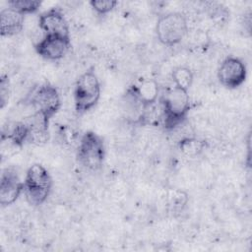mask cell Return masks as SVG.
I'll list each match as a JSON object with an SVG mask.
<instances>
[{
    "instance_id": "cell-1",
    "label": "cell",
    "mask_w": 252,
    "mask_h": 252,
    "mask_svg": "<svg viewBox=\"0 0 252 252\" xmlns=\"http://www.w3.org/2000/svg\"><path fill=\"white\" fill-rule=\"evenodd\" d=\"M159 101L162 126L165 130H173L185 121L190 110L188 91L174 86L159 96Z\"/></svg>"
},
{
    "instance_id": "cell-2",
    "label": "cell",
    "mask_w": 252,
    "mask_h": 252,
    "mask_svg": "<svg viewBox=\"0 0 252 252\" xmlns=\"http://www.w3.org/2000/svg\"><path fill=\"white\" fill-rule=\"evenodd\" d=\"M53 186L49 171L40 163L32 164L24 179V194L30 205H42L51 193Z\"/></svg>"
},
{
    "instance_id": "cell-3",
    "label": "cell",
    "mask_w": 252,
    "mask_h": 252,
    "mask_svg": "<svg viewBox=\"0 0 252 252\" xmlns=\"http://www.w3.org/2000/svg\"><path fill=\"white\" fill-rule=\"evenodd\" d=\"M100 83L94 68L91 67L79 76L74 87V105L78 114L94 108L100 98Z\"/></svg>"
},
{
    "instance_id": "cell-4",
    "label": "cell",
    "mask_w": 252,
    "mask_h": 252,
    "mask_svg": "<svg viewBox=\"0 0 252 252\" xmlns=\"http://www.w3.org/2000/svg\"><path fill=\"white\" fill-rule=\"evenodd\" d=\"M106 156V150L103 138L97 133L89 130L86 131L77 148L78 162L86 169L96 171L103 165Z\"/></svg>"
},
{
    "instance_id": "cell-5",
    "label": "cell",
    "mask_w": 252,
    "mask_h": 252,
    "mask_svg": "<svg viewBox=\"0 0 252 252\" xmlns=\"http://www.w3.org/2000/svg\"><path fill=\"white\" fill-rule=\"evenodd\" d=\"M188 32L186 16L181 12H169L160 16L156 25L158 41L166 46L178 44Z\"/></svg>"
},
{
    "instance_id": "cell-6",
    "label": "cell",
    "mask_w": 252,
    "mask_h": 252,
    "mask_svg": "<svg viewBox=\"0 0 252 252\" xmlns=\"http://www.w3.org/2000/svg\"><path fill=\"white\" fill-rule=\"evenodd\" d=\"M25 103L51 119L61 107V98L57 89L49 82L33 87L24 99Z\"/></svg>"
},
{
    "instance_id": "cell-7",
    "label": "cell",
    "mask_w": 252,
    "mask_h": 252,
    "mask_svg": "<svg viewBox=\"0 0 252 252\" xmlns=\"http://www.w3.org/2000/svg\"><path fill=\"white\" fill-rule=\"evenodd\" d=\"M247 78V67L239 57L224 58L218 69V80L226 89L234 90L244 84Z\"/></svg>"
},
{
    "instance_id": "cell-8",
    "label": "cell",
    "mask_w": 252,
    "mask_h": 252,
    "mask_svg": "<svg viewBox=\"0 0 252 252\" xmlns=\"http://www.w3.org/2000/svg\"><path fill=\"white\" fill-rule=\"evenodd\" d=\"M71 47V37L44 34L34 44L35 52L45 60L57 61L64 57Z\"/></svg>"
},
{
    "instance_id": "cell-9",
    "label": "cell",
    "mask_w": 252,
    "mask_h": 252,
    "mask_svg": "<svg viewBox=\"0 0 252 252\" xmlns=\"http://www.w3.org/2000/svg\"><path fill=\"white\" fill-rule=\"evenodd\" d=\"M38 27L44 34L70 37L68 21L58 7H53L42 12L38 17Z\"/></svg>"
},
{
    "instance_id": "cell-10",
    "label": "cell",
    "mask_w": 252,
    "mask_h": 252,
    "mask_svg": "<svg viewBox=\"0 0 252 252\" xmlns=\"http://www.w3.org/2000/svg\"><path fill=\"white\" fill-rule=\"evenodd\" d=\"M24 193V181L12 167L5 168L0 179V204L7 207L14 204Z\"/></svg>"
},
{
    "instance_id": "cell-11",
    "label": "cell",
    "mask_w": 252,
    "mask_h": 252,
    "mask_svg": "<svg viewBox=\"0 0 252 252\" xmlns=\"http://www.w3.org/2000/svg\"><path fill=\"white\" fill-rule=\"evenodd\" d=\"M30 129L29 142L35 145L45 144L49 139L50 119L37 111H33L23 120Z\"/></svg>"
},
{
    "instance_id": "cell-12",
    "label": "cell",
    "mask_w": 252,
    "mask_h": 252,
    "mask_svg": "<svg viewBox=\"0 0 252 252\" xmlns=\"http://www.w3.org/2000/svg\"><path fill=\"white\" fill-rule=\"evenodd\" d=\"M25 15L13 8L7 7L0 12V33L1 36H12L18 34L24 28Z\"/></svg>"
},
{
    "instance_id": "cell-13",
    "label": "cell",
    "mask_w": 252,
    "mask_h": 252,
    "mask_svg": "<svg viewBox=\"0 0 252 252\" xmlns=\"http://www.w3.org/2000/svg\"><path fill=\"white\" fill-rule=\"evenodd\" d=\"M30 129L24 121H17L11 123L8 129L2 130L1 140L9 141L13 146L22 148L26 142H29Z\"/></svg>"
},
{
    "instance_id": "cell-14",
    "label": "cell",
    "mask_w": 252,
    "mask_h": 252,
    "mask_svg": "<svg viewBox=\"0 0 252 252\" xmlns=\"http://www.w3.org/2000/svg\"><path fill=\"white\" fill-rule=\"evenodd\" d=\"M135 86L138 97L145 107L149 108L157 102L159 97V86L155 79H146Z\"/></svg>"
},
{
    "instance_id": "cell-15",
    "label": "cell",
    "mask_w": 252,
    "mask_h": 252,
    "mask_svg": "<svg viewBox=\"0 0 252 252\" xmlns=\"http://www.w3.org/2000/svg\"><path fill=\"white\" fill-rule=\"evenodd\" d=\"M171 79L175 87L188 91L194 81V74L187 66H177L171 72Z\"/></svg>"
},
{
    "instance_id": "cell-16",
    "label": "cell",
    "mask_w": 252,
    "mask_h": 252,
    "mask_svg": "<svg viewBox=\"0 0 252 252\" xmlns=\"http://www.w3.org/2000/svg\"><path fill=\"white\" fill-rule=\"evenodd\" d=\"M178 148L185 156L195 158L203 153L206 148V142L195 137H185L178 142Z\"/></svg>"
},
{
    "instance_id": "cell-17",
    "label": "cell",
    "mask_w": 252,
    "mask_h": 252,
    "mask_svg": "<svg viewBox=\"0 0 252 252\" xmlns=\"http://www.w3.org/2000/svg\"><path fill=\"white\" fill-rule=\"evenodd\" d=\"M7 4L8 7L13 8L26 16L36 13L41 7L42 2L38 0H10Z\"/></svg>"
},
{
    "instance_id": "cell-18",
    "label": "cell",
    "mask_w": 252,
    "mask_h": 252,
    "mask_svg": "<svg viewBox=\"0 0 252 252\" xmlns=\"http://www.w3.org/2000/svg\"><path fill=\"white\" fill-rule=\"evenodd\" d=\"M89 4L97 15H106L116 7L118 2L115 0H92Z\"/></svg>"
},
{
    "instance_id": "cell-19",
    "label": "cell",
    "mask_w": 252,
    "mask_h": 252,
    "mask_svg": "<svg viewBox=\"0 0 252 252\" xmlns=\"http://www.w3.org/2000/svg\"><path fill=\"white\" fill-rule=\"evenodd\" d=\"M9 97V80L8 76L2 75L0 80V102L1 107L3 108L7 99Z\"/></svg>"
}]
</instances>
